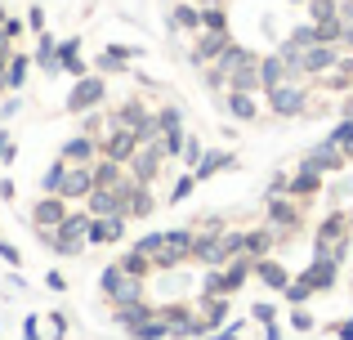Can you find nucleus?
<instances>
[{
  "instance_id": "9d476101",
  "label": "nucleus",
  "mask_w": 353,
  "mask_h": 340,
  "mask_svg": "<svg viewBox=\"0 0 353 340\" xmlns=\"http://www.w3.org/2000/svg\"><path fill=\"white\" fill-rule=\"evenodd\" d=\"M143 148V143H139V134H130V130H108L103 139H99V157H108V161H121V166H130V157H134V152Z\"/></svg>"
},
{
  "instance_id": "4be33fe9",
  "label": "nucleus",
  "mask_w": 353,
  "mask_h": 340,
  "mask_svg": "<svg viewBox=\"0 0 353 340\" xmlns=\"http://www.w3.org/2000/svg\"><path fill=\"white\" fill-rule=\"evenodd\" d=\"M282 81H300L291 68H286L282 54H268V59H259V86L273 90V86H282Z\"/></svg>"
},
{
  "instance_id": "393cba45",
  "label": "nucleus",
  "mask_w": 353,
  "mask_h": 340,
  "mask_svg": "<svg viewBox=\"0 0 353 340\" xmlns=\"http://www.w3.org/2000/svg\"><path fill=\"white\" fill-rule=\"evenodd\" d=\"M255 273V260H246V255H237V260L224 264V296H237L241 287H246V278Z\"/></svg>"
},
{
  "instance_id": "0eeeda50",
  "label": "nucleus",
  "mask_w": 353,
  "mask_h": 340,
  "mask_svg": "<svg viewBox=\"0 0 353 340\" xmlns=\"http://www.w3.org/2000/svg\"><path fill=\"white\" fill-rule=\"evenodd\" d=\"M99 287H103L108 300H112V309H121V305H139V300H143V278H130L121 264H108L103 278H99Z\"/></svg>"
},
{
  "instance_id": "603ef678",
  "label": "nucleus",
  "mask_w": 353,
  "mask_h": 340,
  "mask_svg": "<svg viewBox=\"0 0 353 340\" xmlns=\"http://www.w3.org/2000/svg\"><path fill=\"white\" fill-rule=\"evenodd\" d=\"M45 287H50V291H63L68 282H63V273H50V278H45Z\"/></svg>"
},
{
  "instance_id": "49530a36",
  "label": "nucleus",
  "mask_w": 353,
  "mask_h": 340,
  "mask_svg": "<svg viewBox=\"0 0 353 340\" xmlns=\"http://www.w3.org/2000/svg\"><path fill=\"white\" fill-rule=\"evenodd\" d=\"M331 332H336V340H353V318H345V323H336Z\"/></svg>"
},
{
  "instance_id": "2f4dec72",
  "label": "nucleus",
  "mask_w": 353,
  "mask_h": 340,
  "mask_svg": "<svg viewBox=\"0 0 353 340\" xmlns=\"http://www.w3.org/2000/svg\"><path fill=\"white\" fill-rule=\"evenodd\" d=\"M170 32H201V9L197 5H174L170 9Z\"/></svg>"
},
{
  "instance_id": "b1692460",
  "label": "nucleus",
  "mask_w": 353,
  "mask_h": 340,
  "mask_svg": "<svg viewBox=\"0 0 353 340\" xmlns=\"http://www.w3.org/2000/svg\"><path fill=\"white\" fill-rule=\"evenodd\" d=\"M224 112L233 117V121H255V117H259V103H255V94L228 90V94H224Z\"/></svg>"
},
{
  "instance_id": "7c9ffc66",
  "label": "nucleus",
  "mask_w": 353,
  "mask_h": 340,
  "mask_svg": "<svg viewBox=\"0 0 353 340\" xmlns=\"http://www.w3.org/2000/svg\"><path fill=\"white\" fill-rule=\"evenodd\" d=\"M201 323H206V336L215 332L219 323H228V296H210V300H201Z\"/></svg>"
},
{
  "instance_id": "c756f323",
  "label": "nucleus",
  "mask_w": 353,
  "mask_h": 340,
  "mask_svg": "<svg viewBox=\"0 0 353 340\" xmlns=\"http://www.w3.org/2000/svg\"><path fill=\"white\" fill-rule=\"evenodd\" d=\"M59 68H63V72H72L77 81L85 77V63H81V41H77V36L59 45Z\"/></svg>"
},
{
  "instance_id": "f257e3e1",
  "label": "nucleus",
  "mask_w": 353,
  "mask_h": 340,
  "mask_svg": "<svg viewBox=\"0 0 353 340\" xmlns=\"http://www.w3.org/2000/svg\"><path fill=\"white\" fill-rule=\"evenodd\" d=\"M139 255L152 260V269H179L192 260V228H170V233H148L134 242Z\"/></svg>"
},
{
  "instance_id": "473e14b6",
  "label": "nucleus",
  "mask_w": 353,
  "mask_h": 340,
  "mask_svg": "<svg viewBox=\"0 0 353 340\" xmlns=\"http://www.w3.org/2000/svg\"><path fill=\"white\" fill-rule=\"evenodd\" d=\"M148 318H157V309H148V300H139V305H121V309H117V323L125 327V332L143 327Z\"/></svg>"
},
{
  "instance_id": "72a5a7b5",
  "label": "nucleus",
  "mask_w": 353,
  "mask_h": 340,
  "mask_svg": "<svg viewBox=\"0 0 353 340\" xmlns=\"http://www.w3.org/2000/svg\"><path fill=\"white\" fill-rule=\"evenodd\" d=\"M117 264L130 273V278H148V273H152V260H148V255H139V251H125Z\"/></svg>"
},
{
  "instance_id": "7ed1b4c3",
  "label": "nucleus",
  "mask_w": 353,
  "mask_h": 340,
  "mask_svg": "<svg viewBox=\"0 0 353 340\" xmlns=\"http://www.w3.org/2000/svg\"><path fill=\"white\" fill-rule=\"evenodd\" d=\"M336 278H340V264H336V260H313L309 269L300 273V278H291V287H286L282 296L291 300L295 309H300L309 296H318V291H331V287H336Z\"/></svg>"
},
{
  "instance_id": "c03bdc74",
  "label": "nucleus",
  "mask_w": 353,
  "mask_h": 340,
  "mask_svg": "<svg viewBox=\"0 0 353 340\" xmlns=\"http://www.w3.org/2000/svg\"><path fill=\"white\" fill-rule=\"evenodd\" d=\"M250 314H255V318H259V323H268V327H273V323H277V309H273V305H268V300H259V305H255V309H250Z\"/></svg>"
},
{
  "instance_id": "f704fd0d",
  "label": "nucleus",
  "mask_w": 353,
  "mask_h": 340,
  "mask_svg": "<svg viewBox=\"0 0 353 340\" xmlns=\"http://www.w3.org/2000/svg\"><path fill=\"white\" fill-rule=\"evenodd\" d=\"M327 139H331V143H336V148H340V152H345V157L353 161V117H345V121H340L336 130L327 134Z\"/></svg>"
},
{
  "instance_id": "c9c22d12",
  "label": "nucleus",
  "mask_w": 353,
  "mask_h": 340,
  "mask_svg": "<svg viewBox=\"0 0 353 340\" xmlns=\"http://www.w3.org/2000/svg\"><path fill=\"white\" fill-rule=\"evenodd\" d=\"M130 336H134V340H165V336H170V323H161V314H157V318H148L143 327H134Z\"/></svg>"
},
{
  "instance_id": "4d7b16f0",
  "label": "nucleus",
  "mask_w": 353,
  "mask_h": 340,
  "mask_svg": "<svg viewBox=\"0 0 353 340\" xmlns=\"http://www.w3.org/2000/svg\"><path fill=\"white\" fill-rule=\"evenodd\" d=\"M349 228H353V210H349Z\"/></svg>"
},
{
  "instance_id": "a878e982",
  "label": "nucleus",
  "mask_w": 353,
  "mask_h": 340,
  "mask_svg": "<svg viewBox=\"0 0 353 340\" xmlns=\"http://www.w3.org/2000/svg\"><path fill=\"white\" fill-rule=\"evenodd\" d=\"M255 278L264 282V287H273V291H286V287H291V273H286L282 264L273 260V255H264V260H255Z\"/></svg>"
},
{
  "instance_id": "5fc2aeb1",
  "label": "nucleus",
  "mask_w": 353,
  "mask_h": 340,
  "mask_svg": "<svg viewBox=\"0 0 353 340\" xmlns=\"http://www.w3.org/2000/svg\"><path fill=\"white\" fill-rule=\"evenodd\" d=\"M5 72H9V54H0V86H5Z\"/></svg>"
},
{
  "instance_id": "a18cd8bd",
  "label": "nucleus",
  "mask_w": 353,
  "mask_h": 340,
  "mask_svg": "<svg viewBox=\"0 0 353 340\" xmlns=\"http://www.w3.org/2000/svg\"><path fill=\"white\" fill-rule=\"evenodd\" d=\"M291 327H295V332H313V318L304 314V309H295V314H291Z\"/></svg>"
},
{
  "instance_id": "dca6fc26",
  "label": "nucleus",
  "mask_w": 353,
  "mask_h": 340,
  "mask_svg": "<svg viewBox=\"0 0 353 340\" xmlns=\"http://www.w3.org/2000/svg\"><path fill=\"white\" fill-rule=\"evenodd\" d=\"M68 215H72V210L63 206V197H41V201L32 206V224H36V233H50V228H59Z\"/></svg>"
},
{
  "instance_id": "e433bc0d",
  "label": "nucleus",
  "mask_w": 353,
  "mask_h": 340,
  "mask_svg": "<svg viewBox=\"0 0 353 340\" xmlns=\"http://www.w3.org/2000/svg\"><path fill=\"white\" fill-rule=\"evenodd\" d=\"M183 130V112L179 108H161L157 112V134H179Z\"/></svg>"
},
{
  "instance_id": "a19ab883",
  "label": "nucleus",
  "mask_w": 353,
  "mask_h": 340,
  "mask_svg": "<svg viewBox=\"0 0 353 340\" xmlns=\"http://www.w3.org/2000/svg\"><path fill=\"white\" fill-rule=\"evenodd\" d=\"M286 192H291V174H282V170H277L273 179H268V188H264V201H273V197H286Z\"/></svg>"
},
{
  "instance_id": "f8f14e48",
  "label": "nucleus",
  "mask_w": 353,
  "mask_h": 340,
  "mask_svg": "<svg viewBox=\"0 0 353 340\" xmlns=\"http://www.w3.org/2000/svg\"><path fill=\"white\" fill-rule=\"evenodd\" d=\"M228 45H233V36H228V32H197V45L188 50L192 68H210V63H215Z\"/></svg>"
},
{
  "instance_id": "09e8293b",
  "label": "nucleus",
  "mask_w": 353,
  "mask_h": 340,
  "mask_svg": "<svg viewBox=\"0 0 353 340\" xmlns=\"http://www.w3.org/2000/svg\"><path fill=\"white\" fill-rule=\"evenodd\" d=\"M23 340H41V327H36V318H27V323H23Z\"/></svg>"
},
{
  "instance_id": "de8ad7c7",
  "label": "nucleus",
  "mask_w": 353,
  "mask_h": 340,
  "mask_svg": "<svg viewBox=\"0 0 353 340\" xmlns=\"http://www.w3.org/2000/svg\"><path fill=\"white\" fill-rule=\"evenodd\" d=\"M237 336H241V327L233 323V327H224V332H210L206 340H237Z\"/></svg>"
},
{
  "instance_id": "37998d69",
  "label": "nucleus",
  "mask_w": 353,
  "mask_h": 340,
  "mask_svg": "<svg viewBox=\"0 0 353 340\" xmlns=\"http://www.w3.org/2000/svg\"><path fill=\"white\" fill-rule=\"evenodd\" d=\"M179 157H183V161H188V166H192V170H197V161H201V157H206V152H201V143H197V139H183V152H179Z\"/></svg>"
},
{
  "instance_id": "ddd939ff",
  "label": "nucleus",
  "mask_w": 353,
  "mask_h": 340,
  "mask_svg": "<svg viewBox=\"0 0 353 340\" xmlns=\"http://www.w3.org/2000/svg\"><path fill=\"white\" fill-rule=\"evenodd\" d=\"M103 94H108L103 77H81L77 86H72V94H68V112H90V108L103 103Z\"/></svg>"
},
{
  "instance_id": "39448f33",
  "label": "nucleus",
  "mask_w": 353,
  "mask_h": 340,
  "mask_svg": "<svg viewBox=\"0 0 353 340\" xmlns=\"http://www.w3.org/2000/svg\"><path fill=\"white\" fill-rule=\"evenodd\" d=\"M130 130V134H139V143H152L157 139V112H148L139 99H130V103H121L112 117H108V130Z\"/></svg>"
},
{
  "instance_id": "c85d7f7f",
  "label": "nucleus",
  "mask_w": 353,
  "mask_h": 340,
  "mask_svg": "<svg viewBox=\"0 0 353 340\" xmlns=\"http://www.w3.org/2000/svg\"><path fill=\"white\" fill-rule=\"evenodd\" d=\"M201 32H228L224 0H201Z\"/></svg>"
},
{
  "instance_id": "a211bd4d",
  "label": "nucleus",
  "mask_w": 353,
  "mask_h": 340,
  "mask_svg": "<svg viewBox=\"0 0 353 340\" xmlns=\"http://www.w3.org/2000/svg\"><path fill=\"white\" fill-rule=\"evenodd\" d=\"M318 86H322V90H331V94H345V90H353V54H340L336 68L318 77Z\"/></svg>"
},
{
  "instance_id": "cd10ccee",
  "label": "nucleus",
  "mask_w": 353,
  "mask_h": 340,
  "mask_svg": "<svg viewBox=\"0 0 353 340\" xmlns=\"http://www.w3.org/2000/svg\"><path fill=\"white\" fill-rule=\"evenodd\" d=\"M228 166H233V152L219 148V152H206V157L197 161V170H192V174H197V183H206V179H215V174L228 170Z\"/></svg>"
},
{
  "instance_id": "6e6d98bb",
  "label": "nucleus",
  "mask_w": 353,
  "mask_h": 340,
  "mask_svg": "<svg viewBox=\"0 0 353 340\" xmlns=\"http://www.w3.org/2000/svg\"><path fill=\"white\" fill-rule=\"evenodd\" d=\"M5 23H9V14H5V9H0V27H5Z\"/></svg>"
},
{
  "instance_id": "3c124183",
  "label": "nucleus",
  "mask_w": 353,
  "mask_h": 340,
  "mask_svg": "<svg viewBox=\"0 0 353 340\" xmlns=\"http://www.w3.org/2000/svg\"><path fill=\"white\" fill-rule=\"evenodd\" d=\"M340 50L353 54V27H349V23H345V36H340Z\"/></svg>"
},
{
  "instance_id": "aec40b11",
  "label": "nucleus",
  "mask_w": 353,
  "mask_h": 340,
  "mask_svg": "<svg viewBox=\"0 0 353 340\" xmlns=\"http://www.w3.org/2000/svg\"><path fill=\"white\" fill-rule=\"evenodd\" d=\"M318 192H322V174H318V170L300 166V170L291 174V192H286V197H295L300 206H309V201L318 197Z\"/></svg>"
},
{
  "instance_id": "2eb2a0df",
  "label": "nucleus",
  "mask_w": 353,
  "mask_h": 340,
  "mask_svg": "<svg viewBox=\"0 0 353 340\" xmlns=\"http://www.w3.org/2000/svg\"><path fill=\"white\" fill-rule=\"evenodd\" d=\"M121 237H125V215H90V233H85V242L108 246V242H121Z\"/></svg>"
},
{
  "instance_id": "58836bf2",
  "label": "nucleus",
  "mask_w": 353,
  "mask_h": 340,
  "mask_svg": "<svg viewBox=\"0 0 353 340\" xmlns=\"http://www.w3.org/2000/svg\"><path fill=\"white\" fill-rule=\"evenodd\" d=\"M27 81V54H9V72H5V86L18 90Z\"/></svg>"
},
{
  "instance_id": "79ce46f5",
  "label": "nucleus",
  "mask_w": 353,
  "mask_h": 340,
  "mask_svg": "<svg viewBox=\"0 0 353 340\" xmlns=\"http://www.w3.org/2000/svg\"><path fill=\"white\" fill-rule=\"evenodd\" d=\"M192 188H197V174H179V183L170 188V201H183V197H192Z\"/></svg>"
},
{
  "instance_id": "6ab92c4d",
  "label": "nucleus",
  "mask_w": 353,
  "mask_h": 340,
  "mask_svg": "<svg viewBox=\"0 0 353 340\" xmlns=\"http://www.w3.org/2000/svg\"><path fill=\"white\" fill-rule=\"evenodd\" d=\"M94 157H99V143L90 139V134L68 139V143H63V152H59V161H68V166H94Z\"/></svg>"
},
{
  "instance_id": "412c9836",
  "label": "nucleus",
  "mask_w": 353,
  "mask_h": 340,
  "mask_svg": "<svg viewBox=\"0 0 353 340\" xmlns=\"http://www.w3.org/2000/svg\"><path fill=\"white\" fill-rule=\"evenodd\" d=\"M85 206H90V215H121V210H125V192L121 188H94L85 197Z\"/></svg>"
},
{
  "instance_id": "8fccbe9b",
  "label": "nucleus",
  "mask_w": 353,
  "mask_h": 340,
  "mask_svg": "<svg viewBox=\"0 0 353 340\" xmlns=\"http://www.w3.org/2000/svg\"><path fill=\"white\" fill-rule=\"evenodd\" d=\"M0 260H9V264H18V260H23V255H18V251H14V246H9V242H0Z\"/></svg>"
},
{
  "instance_id": "9b49d317",
  "label": "nucleus",
  "mask_w": 353,
  "mask_h": 340,
  "mask_svg": "<svg viewBox=\"0 0 353 340\" xmlns=\"http://www.w3.org/2000/svg\"><path fill=\"white\" fill-rule=\"evenodd\" d=\"M340 54H345L340 45H309V50H300V77H313V81H318L322 72L336 68Z\"/></svg>"
},
{
  "instance_id": "423d86ee",
  "label": "nucleus",
  "mask_w": 353,
  "mask_h": 340,
  "mask_svg": "<svg viewBox=\"0 0 353 340\" xmlns=\"http://www.w3.org/2000/svg\"><path fill=\"white\" fill-rule=\"evenodd\" d=\"M85 233H90V210H85V215H68L59 228L41 233V242H50L59 255H81V246H90Z\"/></svg>"
},
{
  "instance_id": "20e7f679",
  "label": "nucleus",
  "mask_w": 353,
  "mask_h": 340,
  "mask_svg": "<svg viewBox=\"0 0 353 340\" xmlns=\"http://www.w3.org/2000/svg\"><path fill=\"white\" fill-rule=\"evenodd\" d=\"M264 99H268V112L282 117V121L309 112V86H304V81H282V86L264 90Z\"/></svg>"
},
{
  "instance_id": "bb28decb",
  "label": "nucleus",
  "mask_w": 353,
  "mask_h": 340,
  "mask_svg": "<svg viewBox=\"0 0 353 340\" xmlns=\"http://www.w3.org/2000/svg\"><path fill=\"white\" fill-rule=\"evenodd\" d=\"M246 63H255V54H250L246 45H237V41H233V45H228V50L215 59V68L224 72V77H233V72H237V68H246Z\"/></svg>"
},
{
  "instance_id": "13d9d810",
  "label": "nucleus",
  "mask_w": 353,
  "mask_h": 340,
  "mask_svg": "<svg viewBox=\"0 0 353 340\" xmlns=\"http://www.w3.org/2000/svg\"><path fill=\"white\" fill-rule=\"evenodd\" d=\"M295 5H309V0H295Z\"/></svg>"
},
{
  "instance_id": "6e6552de",
  "label": "nucleus",
  "mask_w": 353,
  "mask_h": 340,
  "mask_svg": "<svg viewBox=\"0 0 353 340\" xmlns=\"http://www.w3.org/2000/svg\"><path fill=\"white\" fill-rule=\"evenodd\" d=\"M353 237V228H349V215L345 210H331V215H322V224L313 228V260H327L336 246H345Z\"/></svg>"
},
{
  "instance_id": "4c0bfd02",
  "label": "nucleus",
  "mask_w": 353,
  "mask_h": 340,
  "mask_svg": "<svg viewBox=\"0 0 353 340\" xmlns=\"http://www.w3.org/2000/svg\"><path fill=\"white\" fill-rule=\"evenodd\" d=\"M340 18V0H309V23H331Z\"/></svg>"
},
{
  "instance_id": "f03ea898",
  "label": "nucleus",
  "mask_w": 353,
  "mask_h": 340,
  "mask_svg": "<svg viewBox=\"0 0 353 340\" xmlns=\"http://www.w3.org/2000/svg\"><path fill=\"white\" fill-rule=\"evenodd\" d=\"M45 192L50 197H63V201H77V197H90L94 192V166H68V161H54L45 170Z\"/></svg>"
},
{
  "instance_id": "864d4df0",
  "label": "nucleus",
  "mask_w": 353,
  "mask_h": 340,
  "mask_svg": "<svg viewBox=\"0 0 353 340\" xmlns=\"http://www.w3.org/2000/svg\"><path fill=\"white\" fill-rule=\"evenodd\" d=\"M264 340H282V332H277V323H273V327H264Z\"/></svg>"
},
{
  "instance_id": "4468645a",
  "label": "nucleus",
  "mask_w": 353,
  "mask_h": 340,
  "mask_svg": "<svg viewBox=\"0 0 353 340\" xmlns=\"http://www.w3.org/2000/svg\"><path fill=\"white\" fill-rule=\"evenodd\" d=\"M300 166H309V170H318V174H331V170H345L349 157H345V152H340L331 139H322V143H313V148L304 152Z\"/></svg>"
},
{
  "instance_id": "5701e85b",
  "label": "nucleus",
  "mask_w": 353,
  "mask_h": 340,
  "mask_svg": "<svg viewBox=\"0 0 353 340\" xmlns=\"http://www.w3.org/2000/svg\"><path fill=\"white\" fill-rule=\"evenodd\" d=\"M152 192H148V183H130L125 188V210H121V215L125 219H143V215H152Z\"/></svg>"
},
{
  "instance_id": "f3484780",
  "label": "nucleus",
  "mask_w": 353,
  "mask_h": 340,
  "mask_svg": "<svg viewBox=\"0 0 353 340\" xmlns=\"http://www.w3.org/2000/svg\"><path fill=\"white\" fill-rule=\"evenodd\" d=\"M161 148H157V143H143V148L134 152V157H130V174H134L139 183H152L157 174H161Z\"/></svg>"
},
{
  "instance_id": "1a4fd4ad",
  "label": "nucleus",
  "mask_w": 353,
  "mask_h": 340,
  "mask_svg": "<svg viewBox=\"0 0 353 340\" xmlns=\"http://www.w3.org/2000/svg\"><path fill=\"white\" fill-rule=\"evenodd\" d=\"M300 224H304V206L295 197H273L268 201V228H273L277 237H291Z\"/></svg>"
},
{
  "instance_id": "ea45409f",
  "label": "nucleus",
  "mask_w": 353,
  "mask_h": 340,
  "mask_svg": "<svg viewBox=\"0 0 353 340\" xmlns=\"http://www.w3.org/2000/svg\"><path fill=\"white\" fill-rule=\"evenodd\" d=\"M210 296H224V269H206V278H201V300Z\"/></svg>"
}]
</instances>
